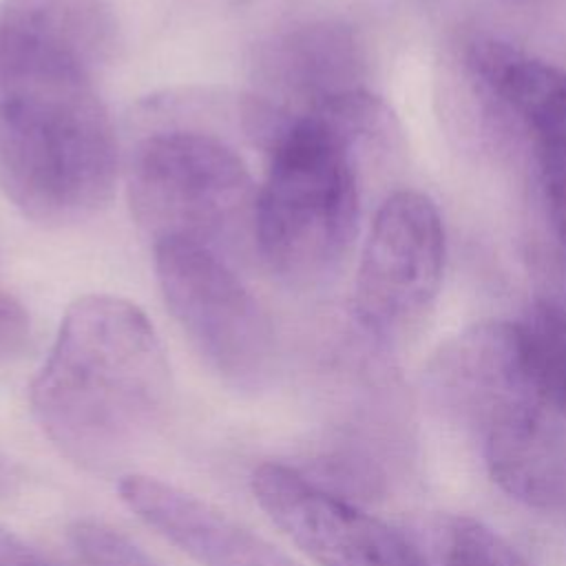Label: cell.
<instances>
[{
    "mask_svg": "<svg viewBox=\"0 0 566 566\" xmlns=\"http://www.w3.org/2000/svg\"><path fill=\"white\" fill-rule=\"evenodd\" d=\"M491 478L515 500L566 509V407L542 391L520 394L475 427Z\"/></svg>",
    "mask_w": 566,
    "mask_h": 566,
    "instance_id": "obj_9",
    "label": "cell"
},
{
    "mask_svg": "<svg viewBox=\"0 0 566 566\" xmlns=\"http://www.w3.org/2000/svg\"><path fill=\"white\" fill-rule=\"evenodd\" d=\"M0 566H62L53 557L27 544L22 537L0 526Z\"/></svg>",
    "mask_w": 566,
    "mask_h": 566,
    "instance_id": "obj_15",
    "label": "cell"
},
{
    "mask_svg": "<svg viewBox=\"0 0 566 566\" xmlns=\"http://www.w3.org/2000/svg\"><path fill=\"white\" fill-rule=\"evenodd\" d=\"M137 226L155 245L197 243L237 261L254 248L259 186L239 150L199 124L153 126L126 157Z\"/></svg>",
    "mask_w": 566,
    "mask_h": 566,
    "instance_id": "obj_4",
    "label": "cell"
},
{
    "mask_svg": "<svg viewBox=\"0 0 566 566\" xmlns=\"http://www.w3.org/2000/svg\"><path fill=\"white\" fill-rule=\"evenodd\" d=\"M172 376L148 316L111 294L77 298L38 369L31 413L77 467L111 471L164 424Z\"/></svg>",
    "mask_w": 566,
    "mask_h": 566,
    "instance_id": "obj_2",
    "label": "cell"
},
{
    "mask_svg": "<svg viewBox=\"0 0 566 566\" xmlns=\"http://www.w3.org/2000/svg\"><path fill=\"white\" fill-rule=\"evenodd\" d=\"M469 66L528 135L553 226L566 239V71L495 38L471 42Z\"/></svg>",
    "mask_w": 566,
    "mask_h": 566,
    "instance_id": "obj_8",
    "label": "cell"
},
{
    "mask_svg": "<svg viewBox=\"0 0 566 566\" xmlns=\"http://www.w3.org/2000/svg\"><path fill=\"white\" fill-rule=\"evenodd\" d=\"M161 296L206 365L237 391L270 385L276 340L234 259L197 243L155 245Z\"/></svg>",
    "mask_w": 566,
    "mask_h": 566,
    "instance_id": "obj_5",
    "label": "cell"
},
{
    "mask_svg": "<svg viewBox=\"0 0 566 566\" xmlns=\"http://www.w3.org/2000/svg\"><path fill=\"white\" fill-rule=\"evenodd\" d=\"M31 336L29 314L22 303L0 290V360L18 356Z\"/></svg>",
    "mask_w": 566,
    "mask_h": 566,
    "instance_id": "obj_14",
    "label": "cell"
},
{
    "mask_svg": "<svg viewBox=\"0 0 566 566\" xmlns=\"http://www.w3.org/2000/svg\"><path fill=\"white\" fill-rule=\"evenodd\" d=\"M252 493L265 515L321 566H429L418 539L360 511L298 469L259 464Z\"/></svg>",
    "mask_w": 566,
    "mask_h": 566,
    "instance_id": "obj_7",
    "label": "cell"
},
{
    "mask_svg": "<svg viewBox=\"0 0 566 566\" xmlns=\"http://www.w3.org/2000/svg\"><path fill=\"white\" fill-rule=\"evenodd\" d=\"M424 555L429 566H531L506 537L469 515L447 517Z\"/></svg>",
    "mask_w": 566,
    "mask_h": 566,
    "instance_id": "obj_12",
    "label": "cell"
},
{
    "mask_svg": "<svg viewBox=\"0 0 566 566\" xmlns=\"http://www.w3.org/2000/svg\"><path fill=\"white\" fill-rule=\"evenodd\" d=\"M22 473L20 469L4 455H0V497H7L20 489Z\"/></svg>",
    "mask_w": 566,
    "mask_h": 566,
    "instance_id": "obj_16",
    "label": "cell"
},
{
    "mask_svg": "<svg viewBox=\"0 0 566 566\" xmlns=\"http://www.w3.org/2000/svg\"><path fill=\"white\" fill-rule=\"evenodd\" d=\"M69 539L86 566H164L139 544L99 520H77Z\"/></svg>",
    "mask_w": 566,
    "mask_h": 566,
    "instance_id": "obj_13",
    "label": "cell"
},
{
    "mask_svg": "<svg viewBox=\"0 0 566 566\" xmlns=\"http://www.w3.org/2000/svg\"><path fill=\"white\" fill-rule=\"evenodd\" d=\"M115 44L106 0L0 2V190L66 226L108 203L119 170L97 71Z\"/></svg>",
    "mask_w": 566,
    "mask_h": 566,
    "instance_id": "obj_1",
    "label": "cell"
},
{
    "mask_svg": "<svg viewBox=\"0 0 566 566\" xmlns=\"http://www.w3.org/2000/svg\"><path fill=\"white\" fill-rule=\"evenodd\" d=\"M444 228L420 190L391 192L376 210L354 285V310L369 332L389 336L424 316L444 272Z\"/></svg>",
    "mask_w": 566,
    "mask_h": 566,
    "instance_id": "obj_6",
    "label": "cell"
},
{
    "mask_svg": "<svg viewBox=\"0 0 566 566\" xmlns=\"http://www.w3.org/2000/svg\"><path fill=\"white\" fill-rule=\"evenodd\" d=\"M122 502L199 566H296L217 506L150 475H126Z\"/></svg>",
    "mask_w": 566,
    "mask_h": 566,
    "instance_id": "obj_10",
    "label": "cell"
},
{
    "mask_svg": "<svg viewBox=\"0 0 566 566\" xmlns=\"http://www.w3.org/2000/svg\"><path fill=\"white\" fill-rule=\"evenodd\" d=\"M358 49L352 33L332 22H310L265 44L250 102L279 117H292L316 102L360 86Z\"/></svg>",
    "mask_w": 566,
    "mask_h": 566,
    "instance_id": "obj_11",
    "label": "cell"
},
{
    "mask_svg": "<svg viewBox=\"0 0 566 566\" xmlns=\"http://www.w3.org/2000/svg\"><path fill=\"white\" fill-rule=\"evenodd\" d=\"M506 2H511V4H535V2H542V0H506Z\"/></svg>",
    "mask_w": 566,
    "mask_h": 566,
    "instance_id": "obj_17",
    "label": "cell"
},
{
    "mask_svg": "<svg viewBox=\"0 0 566 566\" xmlns=\"http://www.w3.org/2000/svg\"><path fill=\"white\" fill-rule=\"evenodd\" d=\"M389 106L354 86L285 117L268 142L254 250L290 281L327 274L349 250L360 219L363 164L396 139Z\"/></svg>",
    "mask_w": 566,
    "mask_h": 566,
    "instance_id": "obj_3",
    "label": "cell"
}]
</instances>
